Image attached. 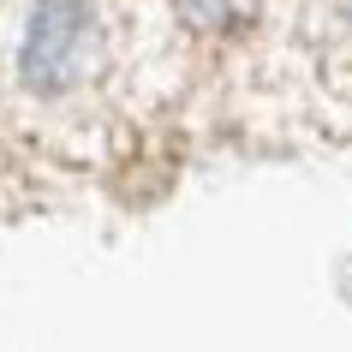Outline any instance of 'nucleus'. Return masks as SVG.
I'll return each instance as SVG.
<instances>
[{
    "label": "nucleus",
    "mask_w": 352,
    "mask_h": 352,
    "mask_svg": "<svg viewBox=\"0 0 352 352\" xmlns=\"http://www.w3.org/2000/svg\"><path fill=\"white\" fill-rule=\"evenodd\" d=\"M173 6H179V19L197 24V30H227V24L239 19L245 0H173Z\"/></svg>",
    "instance_id": "nucleus-2"
},
{
    "label": "nucleus",
    "mask_w": 352,
    "mask_h": 352,
    "mask_svg": "<svg viewBox=\"0 0 352 352\" xmlns=\"http://www.w3.org/2000/svg\"><path fill=\"white\" fill-rule=\"evenodd\" d=\"M96 6L90 0H36L30 12V30H24V54L19 72L30 90L60 96L72 90L78 78L96 66Z\"/></svg>",
    "instance_id": "nucleus-1"
}]
</instances>
